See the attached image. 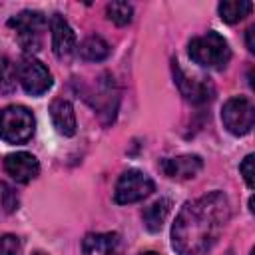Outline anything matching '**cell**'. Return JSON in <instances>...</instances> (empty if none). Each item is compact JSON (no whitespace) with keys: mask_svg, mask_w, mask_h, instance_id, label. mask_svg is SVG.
Instances as JSON below:
<instances>
[{"mask_svg":"<svg viewBox=\"0 0 255 255\" xmlns=\"http://www.w3.org/2000/svg\"><path fill=\"white\" fill-rule=\"evenodd\" d=\"M227 255H233V253H231V251H229V253H227Z\"/></svg>","mask_w":255,"mask_h":255,"instance_id":"cell-24","label":"cell"},{"mask_svg":"<svg viewBox=\"0 0 255 255\" xmlns=\"http://www.w3.org/2000/svg\"><path fill=\"white\" fill-rule=\"evenodd\" d=\"M52 48L58 58H68L76 50V34L72 26L64 20V16L54 14L52 16Z\"/></svg>","mask_w":255,"mask_h":255,"instance_id":"cell-9","label":"cell"},{"mask_svg":"<svg viewBox=\"0 0 255 255\" xmlns=\"http://www.w3.org/2000/svg\"><path fill=\"white\" fill-rule=\"evenodd\" d=\"M169 209H171V201L169 199H157L155 203H151L143 211V225H145V229L151 231V233L159 231L163 221H165V217H167V213H169Z\"/></svg>","mask_w":255,"mask_h":255,"instance_id":"cell-14","label":"cell"},{"mask_svg":"<svg viewBox=\"0 0 255 255\" xmlns=\"http://www.w3.org/2000/svg\"><path fill=\"white\" fill-rule=\"evenodd\" d=\"M0 255H20V239L16 235H2L0 237Z\"/></svg>","mask_w":255,"mask_h":255,"instance_id":"cell-19","label":"cell"},{"mask_svg":"<svg viewBox=\"0 0 255 255\" xmlns=\"http://www.w3.org/2000/svg\"><path fill=\"white\" fill-rule=\"evenodd\" d=\"M106 14H108V18H110L114 24L126 26V24L131 22L133 8H131V4H128V2H112V4L106 6Z\"/></svg>","mask_w":255,"mask_h":255,"instance_id":"cell-18","label":"cell"},{"mask_svg":"<svg viewBox=\"0 0 255 255\" xmlns=\"http://www.w3.org/2000/svg\"><path fill=\"white\" fill-rule=\"evenodd\" d=\"M34 255H46V253H42V251H38V253H34Z\"/></svg>","mask_w":255,"mask_h":255,"instance_id":"cell-23","label":"cell"},{"mask_svg":"<svg viewBox=\"0 0 255 255\" xmlns=\"http://www.w3.org/2000/svg\"><path fill=\"white\" fill-rule=\"evenodd\" d=\"M50 116H52V122L56 126V129L62 133V135H74L76 133V114H74V108L68 100L64 98H56L52 104H50Z\"/></svg>","mask_w":255,"mask_h":255,"instance_id":"cell-11","label":"cell"},{"mask_svg":"<svg viewBox=\"0 0 255 255\" xmlns=\"http://www.w3.org/2000/svg\"><path fill=\"white\" fill-rule=\"evenodd\" d=\"M251 8H253V4L249 0H223L217 6L221 20L227 24H235V22L243 20L251 12Z\"/></svg>","mask_w":255,"mask_h":255,"instance_id":"cell-15","label":"cell"},{"mask_svg":"<svg viewBox=\"0 0 255 255\" xmlns=\"http://www.w3.org/2000/svg\"><path fill=\"white\" fill-rule=\"evenodd\" d=\"M201 167L203 161L199 155H179L161 161V171L171 179H191L201 171Z\"/></svg>","mask_w":255,"mask_h":255,"instance_id":"cell-10","label":"cell"},{"mask_svg":"<svg viewBox=\"0 0 255 255\" xmlns=\"http://www.w3.org/2000/svg\"><path fill=\"white\" fill-rule=\"evenodd\" d=\"M239 171H241V175H243V179H245L247 187L251 189V187H253V153H249V155L241 161Z\"/></svg>","mask_w":255,"mask_h":255,"instance_id":"cell-20","label":"cell"},{"mask_svg":"<svg viewBox=\"0 0 255 255\" xmlns=\"http://www.w3.org/2000/svg\"><path fill=\"white\" fill-rule=\"evenodd\" d=\"M18 80L22 84V88L30 94V96H42L52 88V74L48 72V68L34 60L32 56L22 58V62L18 64Z\"/></svg>","mask_w":255,"mask_h":255,"instance_id":"cell-7","label":"cell"},{"mask_svg":"<svg viewBox=\"0 0 255 255\" xmlns=\"http://www.w3.org/2000/svg\"><path fill=\"white\" fill-rule=\"evenodd\" d=\"M189 58L201 68L221 70L231 58L227 40L217 32H207L189 40Z\"/></svg>","mask_w":255,"mask_h":255,"instance_id":"cell-2","label":"cell"},{"mask_svg":"<svg viewBox=\"0 0 255 255\" xmlns=\"http://www.w3.org/2000/svg\"><path fill=\"white\" fill-rule=\"evenodd\" d=\"M4 169L6 173L18 181V183H28L34 177H38L40 173V163L38 159L28 153V151H18V153H10L4 159Z\"/></svg>","mask_w":255,"mask_h":255,"instance_id":"cell-8","label":"cell"},{"mask_svg":"<svg viewBox=\"0 0 255 255\" xmlns=\"http://www.w3.org/2000/svg\"><path fill=\"white\" fill-rule=\"evenodd\" d=\"M16 80H18L16 66L6 56H0V94H12L16 90Z\"/></svg>","mask_w":255,"mask_h":255,"instance_id":"cell-17","label":"cell"},{"mask_svg":"<svg viewBox=\"0 0 255 255\" xmlns=\"http://www.w3.org/2000/svg\"><path fill=\"white\" fill-rule=\"evenodd\" d=\"M173 70H175V82H177L181 94H183L187 100H191V102H205V100L211 98L213 90H211V86H209L205 80L187 78V76L181 72V68H179L177 64L173 66Z\"/></svg>","mask_w":255,"mask_h":255,"instance_id":"cell-12","label":"cell"},{"mask_svg":"<svg viewBox=\"0 0 255 255\" xmlns=\"http://www.w3.org/2000/svg\"><path fill=\"white\" fill-rule=\"evenodd\" d=\"M253 36H255V26H251L247 30V48H249V52H255V40H253Z\"/></svg>","mask_w":255,"mask_h":255,"instance_id":"cell-21","label":"cell"},{"mask_svg":"<svg viewBox=\"0 0 255 255\" xmlns=\"http://www.w3.org/2000/svg\"><path fill=\"white\" fill-rule=\"evenodd\" d=\"M82 255H118V237L114 233H90L82 243Z\"/></svg>","mask_w":255,"mask_h":255,"instance_id":"cell-13","label":"cell"},{"mask_svg":"<svg viewBox=\"0 0 255 255\" xmlns=\"http://www.w3.org/2000/svg\"><path fill=\"white\" fill-rule=\"evenodd\" d=\"M229 199L221 191L187 201L171 227V245L179 255H207L229 221Z\"/></svg>","mask_w":255,"mask_h":255,"instance_id":"cell-1","label":"cell"},{"mask_svg":"<svg viewBox=\"0 0 255 255\" xmlns=\"http://www.w3.org/2000/svg\"><path fill=\"white\" fill-rule=\"evenodd\" d=\"M34 135V116L24 106H8L0 112V139L24 143Z\"/></svg>","mask_w":255,"mask_h":255,"instance_id":"cell-3","label":"cell"},{"mask_svg":"<svg viewBox=\"0 0 255 255\" xmlns=\"http://www.w3.org/2000/svg\"><path fill=\"white\" fill-rule=\"evenodd\" d=\"M80 56L88 62H102L110 56V44L102 36H90L80 44Z\"/></svg>","mask_w":255,"mask_h":255,"instance_id":"cell-16","label":"cell"},{"mask_svg":"<svg viewBox=\"0 0 255 255\" xmlns=\"http://www.w3.org/2000/svg\"><path fill=\"white\" fill-rule=\"evenodd\" d=\"M139 255H159V253H155V251H143V253H139Z\"/></svg>","mask_w":255,"mask_h":255,"instance_id":"cell-22","label":"cell"},{"mask_svg":"<svg viewBox=\"0 0 255 255\" xmlns=\"http://www.w3.org/2000/svg\"><path fill=\"white\" fill-rule=\"evenodd\" d=\"M221 122L227 128V131H231L233 135H245V133H249L251 128H253V124H255V108H253L251 100H247L243 96L229 98L223 104Z\"/></svg>","mask_w":255,"mask_h":255,"instance_id":"cell-5","label":"cell"},{"mask_svg":"<svg viewBox=\"0 0 255 255\" xmlns=\"http://www.w3.org/2000/svg\"><path fill=\"white\" fill-rule=\"evenodd\" d=\"M8 26L16 32V40L24 52H38L42 46V36L46 30V18L40 12L24 10L10 18Z\"/></svg>","mask_w":255,"mask_h":255,"instance_id":"cell-4","label":"cell"},{"mask_svg":"<svg viewBox=\"0 0 255 255\" xmlns=\"http://www.w3.org/2000/svg\"><path fill=\"white\" fill-rule=\"evenodd\" d=\"M153 179L139 171V169H128L120 175L118 183H116V189H114V199L116 203H135L143 197H147L151 191H153Z\"/></svg>","mask_w":255,"mask_h":255,"instance_id":"cell-6","label":"cell"}]
</instances>
